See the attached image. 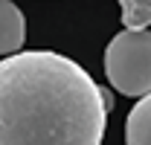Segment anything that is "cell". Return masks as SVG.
Segmentation results:
<instances>
[{"instance_id":"6da1fadb","label":"cell","mask_w":151,"mask_h":145,"mask_svg":"<svg viewBox=\"0 0 151 145\" xmlns=\"http://www.w3.org/2000/svg\"><path fill=\"white\" fill-rule=\"evenodd\" d=\"M111 108L113 96L61 52L0 61V145H102Z\"/></svg>"},{"instance_id":"7a4b0ae2","label":"cell","mask_w":151,"mask_h":145,"mask_svg":"<svg viewBox=\"0 0 151 145\" xmlns=\"http://www.w3.org/2000/svg\"><path fill=\"white\" fill-rule=\"evenodd\" d=\"M105 75L122 96H151V32L113 35L105 50Z\"/></svg>"},{"instance_id":"3957f363","label":"cell","mask_w":151,"mask_h":145,"mask_svg":"<svg viewBox=\"0 0 151 145\" xmlns=\"http://www.w3.org/2000/svg\"><path fill=\"white\" fill-rule=\"evenodd\" d=\"M26 41V20L15 3L0 0V55H18Z\"/></svg>"},{"instance_id":"277c9868","label":"cell","mask_w":151,"mask_h":145,"mask_svg":"<svg viewBox=\"0 0 151 145\" xmlns=\"http://www.w3.org/2000/svg\"><path fill=\"white\" fill-rule=\"evenodd\" d=\"M125 145H151V96L131 108L125 119Z\"/></svg>"},{"instance_id":"5b68a950","label":"cell","mask_w":151,"mask_h":145,"mask_svg":"<svg viewBox=\"0 0 151 145\" xmlns=\"http://www.w3.org/2000/svg\"><path fill=\"white\" fill-rule=\"evenodd\" d=\"M122 23L128 32H148L151 26V0H122Z\"/></svg>"}]
</instances>
